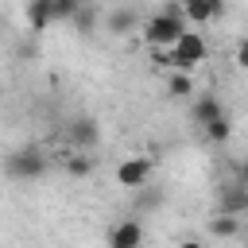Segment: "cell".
<instances>
[{
  "instance_id": "cell-1",
  "label": "cell",
  "mask_w": 248,
  "mask_h": 248,
  "mask_svg": "<svg viewBox=\"0 0 248 248\" xmlns=\"http://www.w3.org/2000/svg\"><path fill=\"white\" fill-rule=\"evenodd\" d=\"M182 31H186V16H182V8H178V4H170V8L155 12V16L143 23V39H147L151 46H170Z\"/></svg>"
},
{
  "instance_id": "cell-2",
  "label": "cell",
  "mask_w": 248,
  "mask_h": 248,
  "mask_svg": "<svg viewBox=\"0 0 248 248\" xmlns=\"http://www.w3.org/2000/svg\"><path fill=\"white\" fill-rule=\"evenodd\" d=\"M4 174L12 182H35L46 174V155L39 147H16L8 159H4Z\"/></svg>"
},
{
  "instance_id": "cell-3",
  "label": "cell",
  "mask_w": 248,
  "mask_h": 248,
  "mask_svg": "<svg viewBox=\"0 0 248 248\" xmlns=\"http://www.w3.org/2000/svg\"><path fill=\"white\" fill-rule=\"evenodd\" d=\"M202 58H205V39H202L198 31H182V35L170 43V66H174V70H194Z\"/></svg>"
},
{
  "instance_id": "cell-4",
  "label": "cell",
  "mask_w": 248,
  "mask_h": 248,
  "mask_svg": "<svg viewBox=\"0 0 248 248\" xmlns=\"http://www.w3.org/2000/svg\"><path fill=\"white\" fill-rule=\"evenodd\" d=\"M151 170H155V159H147V155H132V159H124V163L116 167V182L128 186V190H136V186H143V182L151 178Z\"/></svg>"
},
{
  "instance_id": "cell-5",
  "label": "cell",
  "mask_w": 248,
  "mask_h": 248,
  "mask_svg": "<svg viewBox=\"0 0 248 248\" xmlns=\"http://www.w3.org/2000/svg\"><path fill=\"white\" fill-rule=\"evenodd\" d=\"M217 213H232V217H244L248 213V186L244 182H232L221 190L217 198Z\"/></svg>"
},
{
  "instance_id": "cell-6",
  "label": "cell",
  "mask_w": 248,
  "mask_h": 248,
  "mask_svg": "<svg viewBox=\"0 0 248 248\" xmlns=\"http://www.w3.org/2000/svg\"><path fill=\"white\" fill-rule=\"evenodd\" d=\"M140 240H143L140 221H120V225L108 232V248H140Z\"/></svg>"
},
{
  "instance_id": "cell-7",
  "label": "cell",
  "mask_w": 248,
  "mask_h": 248,
  "mask_svg": "<svg viewBox=\"0 0 248 248\" xmlns=\"http://www.w3.org/2000/svg\"><path fill=\"white\" fill-rule=\"evenodd\" d=\"M70 140H74L78 147H93V143L101 140V128H97V120H93V116H78V120L70 124Z\"/></svg>"
},
{
  "instance_id": "cell-8",
  "label": "cell",
  "mask_w": 248,
  "mask_h": 248,
  "mask_svg": "<svg viewBox=\"0 0 248 248\" xmlns=\"http://www.w3.org/2000/svg\"><path fill=\"white\" fill-rule=\"evenodd\" d=\"M217 112H225V105L217 101V93H205V97H198V101L190 105V120H194L198 128H202L205 120H213Z\"/></svg>"
},
{
  "instance_id": "cell-9",
  "label": "cell",
  "mask_w": 248,
  "mask_h": 248,
  "mask_svg": "<svg viewBox=\"0 0 248 248\" xmlns=\"http://www.w3.org/2000/svg\"><path fill=\"white\" fill-rule=\"evenodd\" d=\"M202 132H205V140H209V143H225V140L232 136V120H229V112H217L213 120H205V124H202Z\"/></svg>"
},
{
  "instance_id": "cell-10",
  "label": "cell",
  "mask_w": 248,
  "mask_h": 248,
  "mask_svg": "<svg viewBox=\"0 0 248 248\" xmlns=\"http://www.w3.org/2000/svg\"><path fill=\"white\" fill-rule=\"evenodd\" d=\"M27 23H31V31H46V27L54 23L50 0H27Z\"/></svg>"
},
{
  "instance_id": "cell-11",
  "label": "cell",
  "mask_w": 248,
  "mask_h": 248,
  "mask_svg": "<svg viewBox=\"0 0 248 248\" xmlns=\"http://www.w3.org/2000/svg\"><path fill=\"white\" fill-rule=\"evenodd\" d=\"M236 232H240V217H232V213H217L209 221V236H217V240H229Z\"/></svg>"
},
{
  "instance_id": "cell-12",
  "label": "cell",
  "mask_w": 248,
  "mask_h": 248,
  "mask_svg": "<svg viewBox=\"0 0 248 248\" xmlns=\"http://www.w3.org/2000/svg\"><path fill=\"white\" fill-rule=\"evenodd\" d=\"M136 12H128V8H116L112 16H108V31L112 35H128V31H136Z\"/></svg>"
},
{
  "instance_id": "cell-13",
  "label": "cell",
  "mask_w": 248,
  "mask_h": 248,
  "mask_svg": "<svg viewBox=\"0 0 248 248\" xmlns=\"http://www.w3.org/2000/svg\"><path fill=\"white\" fill-rule=\"evenodd\" d=\"M178 8H182V16L190 23H209L213 19L209 16V0H178Z\"/></svg>"
},
{
  "instance_id": "cell-14",
  "label": "cell",
  "mask_w": 248,
  "mask_h": 248,
  "mask_svg": "<svg viewBox=\"0 0 248 248\" xmlns=\"http://www.w3.org/2000/svg\"><path fill=\"white\" fill-rule=\"evenodd\" d=\"M167 93H170V97H190V93H194L190 70H174V74H170V81H167Z\"/></svg>"
},
{
  "instance_id": "cell-15",
  "label": "cell",
  "mask_w": 248,
  "mask_h": 248,
  "mask_svg": "<svg viewBox=\"0 0 248 248\" xmlns=\"http://www.w3.org/2000/svg\"><path fill=\"white\" fill-rule=\"evenodd\" d=\"M66 170H70L74 178L93 174V155H70V159H66Z\"/></svg>"
},
{
  "instance_id": "cell-16",
  "label": "cell",
  "mask_w": 248,
  "mask_h": 248,
  "mask_svg": "<svg viewBox=\"0 0 248 248\" xmlns=\"http://www.w3.org/2000/svg\"><path fill=\"white\" fill-rule=\"evenodd\" d=\"M236 66H240V70H248V39H240V43H236Z\"/></svg>"
},
{
  "instance_id": "cell-17",
  "label": "cell",
  "mask_w": 248,
  "mask_h": 248,
  "mask_svg": "<svg viewBox=\"0 0 248 248\" xmlns=\"http://www.w3.org/2000/svg\"><path fill=\"white\" fill-rule=\"evenodd\" d=\"M209 16L221 19V16H225V0H209Z\"/></svg>"
},
{
  "instance_id": "cell-18",
  "label": "cell",
  "mask_w": 248,
  "mask_h": 248,
  "mask_svg": "<svg viewBox=\"0 0 248 248\" xmlns=\"http://www.w3.org/2000/svg\"><path fill=\"white\" fill-rule=\"evenodd\" d=\"M236 182H244V186H248V159L236 167Z\"/></svg>"
},
{
  "instance_id": "cell-19",
  "label": "cell",
  "mask_w": 248,
  "mask_h": 248,
  "mask_svg": "<svg viewBox=\"0 0 248 248\" xmlns=\"http://www.w3.org/2000/svg\"><path fill=\"white\" fill-rule=\"evenodd\" d=\"M244 217H248V213H244ZM240 232H244V236H248V221H244V225H240Z\"/></svg>"
},
{
  "instance_id": "cell-20",
  "label": "cell",
  "mask_w": 248,
  "mask_h": 248,
  "mask_svg": "<svg viewBox=\"0 0 248 248\" xmlns=\"http://www.w3.org/2000/svg\"><path fill=\"white\" fill-rule=\"evenodd\" d=\"M70 4H78V8H81V4H93V0H70Z\"/></svg>"
}]
</instances>
